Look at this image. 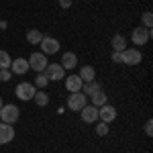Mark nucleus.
<instances>
[{
    "instance_id": "nucleus-6",
    "label": "nucleus",
    "mask_w": 153,
    "mask_h": 153,
    "mask_svg": "<svg viewBox=\"0 0 153 153\" xmlns=\"http://www.w3.org/2000/svg\"><path fill=\"white\" fill-rule=\"evenodd\" d=\"M149 39H151V29H145V27H137V29H133V35H131L133 45H147Z\"/></svg>"
},
{
    "instance_id": "nucleus-8",
    "label": "nucleus",
    "mask_w": 153,
    "mask_h": 153,
    "mask_svg": "<svg viewBox=\"0 0 153 153\" xmlns=\"http://www.w3.org/2000/svg\"><path fill=\"white\" fill-rule=\"evenodd\" d=\"M117 118V108L112 104H102L100 108H98V120H102V123H106V125H110L112 120Z\"/></svg>"
},
{
    "instance_id": "nucleus-19",
    "label": "nucleus",
    "mask_w": 153,
    "mask_h": 153,
    "mask_svg": "<svg viewBox=\"0 0 153 153\" xmlns=\"http://www.w3.org/2000/svg\"><path fill=\"white\" fill-rule=\"evenodd\" d=\"M98 90H102V86H100V84L96 82V80H92V82H86V84L82 86V92H84L86 96H92V94H96Z\"/></svg>"
},
{
    "instance_id": "nucleus-11",
    "label": "nucleus",
    "mask_w": 153,
    "mask_h": 153,
    "mask_svg": "<svg viewBox=\"0 0 153 153\" xmlns=\"http://www.w3.org/2000/svg\"><path fill=\"white\" fill-rule=\"evenodd\" d=\"M80 114H82V120L84 123H88V125H94L96 120H98V108L94 104H86L80 110Z\"/></svg>"
},
{
    "instance_id": "nucleus-28",
    "label": "nucleus",
    "mask_w": 153,
    "mask_h": 153,
    "mask_svg": "<svg viewBox=\"0 0 153 153\" xmlns=\"http://www.w3.org/2000/svg\"><path fill=\"white\" fill-rule=\"evenodd\" d=\"M59 6H61V8H70L71 0H59Z\"/></svg>"
},
{
    "instance_id": "nucleus-10",
    "label": "nucleus",
    "mask_w": 153,
    "mask_h": 153,
    "mask_svg": "<svg viewBox=\"0 0 153 153\" xmlns=\"http://www.w3.org/2000/svg\"><path fill=\"white\" fill-rule=\"evenodd\" d=\"M65 80V90L68 92H82V86H84V82H82V78L78 76V74H71V76H65L63 78Z\"/></svg>"
},
{
    "instance_id": "nucleus-15",
    "label": "nucleus",
    "mask_w": 153,
    "mask_h": 153,
    "mask_svg": "<svg viewBox=\"0 0 153 153\" xmlns=\"http://www.w3.org/2000/svg\"><path fill=\"white\" fill-rule=\"evenodd\" d=\"M78 76L82 78V82H84V84H86V82H92V80L96 78V70L92 68V65H82Z\"/></svg>"
},
{
    "instance_id": "nucleus-20",
    "label": "nucleus",
    "mask_w": 153,
    "mask_h": 153,
    "mask_svg": "<svg viewBox=\"0 0 153 153\" xmlns=\"http://www.w3.org/2000/svg\"><path fill=\"white\" fill-rule=\"evenodd\" d=\"M43 37H45V35H43V33H41L39 29H31V31L27 33V41H29L31 45H39Z\"/></svg>"
},
{
    "instance_id": "nucleus-9",
    "label": "nucleus",
    "mask_w": 153,
    "mask_h": 153,
    "mask_svg": "<svg viewBox=\"0 0 153 153\" xmlns=\"http://www.w3.org/2000/svg\"><path fill=\"white\" fill-rule=\"evenodd\" d=\"M41 53H45V55H53V53H57L59 51V41L57 39H53V37H43L41 39Z\"/></svg>"
},
{
    "instance_id": "nucleus-18",
    "label": "nucleus",
    "mask_w": 153,
    "mask_h": 153,
    "mask_svg": "<svg viewBox=\"0 0 153 153\" xmlns=\"http://www.w3.org/2000/svg\"><path fill=\"white\" fill-rule=\"evenodd\" d=\"M90 98H92V104H94L96 108H100L102 104H106V102H108V94H106L104 90H98V92H96V94H92Z\"/></svg>"
},
{
    "instance_id": "nucleus-2",
    "label": "nucleus",
    "mask_w": 153,
    "mask_h": 153,
    "mask_svg": "<svg viewBox=\"0 0 153 153\" xmlns=\"http://www.w3.org/2000/svg\"><path fill=\"white\" fill-rule=\"evenodd\" d=\"M120 61L127 65H139L143 61V53L137 47H127L125 51H120Z\"/></svg>"
},
{
    "instance_id": "nucleus-5",
    "label": "nucleus",
    "mask_w": 153,
    "mask_h": 153,
    "mask_svg": "<svg viewBox=\"0 0 153 153\" xmlns=\"http://www.w3.org/2000/svg\"><path fill=\"white\" fill-rule=\"evenodd\" d=\"M86 104H88V96L84 94V92H71V94L68 96V108L74 110V112H76V110L80 112Z\"/></svg>"
},
{
    "instance_id": "nucleus-3",
    "label": "nucleus",
    "mask_w": 153,
    "mask_h": 153,
    "mask_svg": "<svg viewBox=\"0 0 153 153\" xmlns=\"http://www.w3.org/2000/svg\"><path fill=\"white\" fill-rule=\"evenodd\" d=\"M35 92H37V88H35V84H31V82H21L16 88H14V94H16V98H19V100H23V102H27V100H33Z\"/></svg>"
},
{
    "instance_id": "nucleus-1",
    "label": "nucleus",
    "mask_w": 153,
    "mask_h": 153,
    "mask_svg": "<svg viewBox=\"0 0 153 153\" xmlns=\"http://www.w3.org/2000/svg\"><path fill=\"white\" fill-rule=\"evenodd\" d=\"M21 117V110L19 106L14 104H2L0 108V123H8V125H14Z\"/></svg>"
},
{
    "instance_id": "nucleus-4",
    "label": "nucleus",
    "mask_w": 153,
    "mask_h": 153,
    "mask_svg": "<svg viewBox=\"0 0 153 153\" xmlns=\"http://www.w3.org/2000/svg\"><path fill=\"white\" fill-rule=\"evenodd\" d=\"M49 59L45 53H41V51H37V53H33L31 57H29V70H35L37 74H43V70L47 68Z\"/></svg>"
},
{
    "instance_id": "nucleus-16",
    "label": "nucleus",
    "mask_w": 153,
    "mask_h": 153,
    "mask_svg": "<svg viewBox=\"0 0 153 153\" xmlns=\"http://www.w3.org/2000/svg\"><path fill=\"white\" fill-rule=\"evenodd\" d=\"M110 45H112V51H125V45H127V39H125V35H114L112 39H110Z\"/></svg>"
},
{
    "instance_id": "nucleus-7",
    "label": "nucleus",
    "mask_w": 153,
    "mask_h": 153,
    "mask_svg": "<svg viewBox=\"0 0 153 153\" xmlns=\"http://www.w3.org/2000/svg\"><path fill=\"white\" fill-rule=\"evenodd\" d=\"M43 74L47 76L49 82H59L65 78V70L59 65V63H47V68L43 70Z\"/></svg>"
},
{
    "instance_id": "nucleus-14",
    "label": "nucleus",
    "mask_w": 153,
    "mask_h": 153,
    "mask_svg": "<svg viewBox=\"0 0 153 153\" xmlns=\"http://www.w3.org/2000/svg\"><path fill=\"white\" fill-rule=\"evenodd\" d=\"M63 70H74L76 65H78V55L74 53V51H65L63 55H61V63H59Z\"/></svg>"
},
{
    "instance_id": "nucleus-23",
    "label": "nucleus",
    "mask_w": 153,
    "mask_h": 153,
    "mask_svg": "<svg viewBox=\"0 0 153 153\" xmlns=\"http://www.w3.org/2000/svg\"><path fill=\"white\" fill-rule=\"evenodd\" d=\"M94 131H96V135H98V137H106V135H108V125L100 120V123L96 125V129H94Z\"/></svg>"
},
{
    "instance_id": "nucleus-22",
    "label": "nucleus",
    "mask_w": 153,
    "mask_h": 153,
    "mask_svg": "<svg viewBox=\"0 0 153 153\" xmlns=\"http://www.w3.org/2000/svg\"><path fill=\"white\" fill-rule=\"evenodd\" d=\"M47 84H49V80H47V76H45V74H39V76L35 78V88L45 90V88H47Z\"/></svg>"
},
{
    "instance_id": "nucleus-30",
    "label": "nucleus",
    "mask_w": 153,
    "mask_h": 153,
    "mask_svg": "<svg viewBox=\"0 0 153 153\" xmlns=\"http://www.w3.org/2000/svg\"><path fill=\"white\" fill-rule=\"evenodd\" d=\"M127 153H133V151H127Z\"/></svg>"
},
{
    "instance_id": "nucleus-26",
    "label": "nucleus",
    "mask_w": 153,
    "mask_h": 153,
    "mask_svg": "<svg viewBox=\"0 0 153 153\" xmlns=\"http://www.w3.org/2000/svg\"><path fill=\"white\" fill-rule=\"evenodd\" d=\"M145 133H147L149 137H151V135H153V120H151V118H149V120L145 123Z\"/></svg>"
},
{
    "instance_id": "nucleus-13",
    "label": "nucleus",
    "mask_w": 153,
    "mask_h": 153,
    "mask_svg": "<svg viewBox=\"0 0 153 153\" xmlns=\"http://www.w3.org/2000/svg\"><path fill=\"white\" fill-rule=\"evenodd\" d=\"M10 71L12 74H16V76H25L27 71H29V61L25 57H16V59H12V63H10Z\"/></svg>"
},
{
    "instance_id": "nucleus-17",
    "label": "nucleus",
    "mask_w": 153,
    "mask_h": 153,
    "mask_svg": "<svg viewBox=\"0 0 153 153\" xmlns=\"http://www.w3.org/2000/svg\"><path fill=\"white\" fill-rule=\"evenodd\" d=\"M33 100H35V104H37V106L45 108V106L49 104V94L45 92V90H37L35 96H33Z\"/></svg>"
},
{
    "instance_id": "nucleus-25",
    "label": "nucleus",
    "mask_w": 153,
    "mask_h": 153,
    "mask_svg": "<svg viewBox=\"0 0 153 153\" xmlns=\"http://www.w3.org/2000/svg\"><path fill=\"white\" fill-rule=\"evenodd\" d=\"M10 78H12V71L10 70H0V80H2V82H8Z\"/></svg>"
},
{
    "instance_id": "nucleus-27",
    "label": "nucleus",
    "mask_w": 153,
    "mask_h": 153,
    "mask_svg": "<svg viewBox=\"0 0 153 153\" xmlns=\"http://www.w3.org/2000/svg\"><path fill=\"white\" fill-rule=\"evenodd\" d=\"M112 61H114V63H123V61H120V53H118V51H112Z\"/></svg>"
},
{
    "instance_id": "nucleus-24",
    "label": "nucleus",
    "mask_w": 153,
    "mask_h": 153,
    "mask_svg": "<svg viewBox=\"0 0 153 153\" xmlns=\"http://www.w3.org/2000/svg\"><path fill=\"white\" fill-rule=\"evenodd\" d=\"M143 27H145V29H151L153 27V14L151 12H145V14H143Z\"/></svg>"
},
{
    "instance_id": "nucleus-12",
    "label": "nucleus",
    "mask_w": 153,
    "mask_h": 153,
    "mask_svg": "<svg viewBox=\"0 0 153 153\" xmlns=\"http://www.w3.org/2000/svg\"><path fill=\"white\" fill-rule=\"evenodd\" d=\"M14 139V127L8 123H0V145H6Z\"/></svg>"
},
{
    "instance_id": "nucleus-29",
    "label": "nucleus",
    "mask_w": 153,
    "mask_h": 153,
    "mask_svg": "<svg viewBox=\"0 0 153 153\" xmlns=\"http://www.w3.org/2000/svg\"><path fill=\"white\" fill-rule=\"evenodd\" d=\"M2 104H4V102H2V98H0V108H2Z\"/></svg>"
},
{
    "instance_id": "nucleus-21",
    "label": "nucleus",
    "mask_w": 153,
    "mask_h": 153,
    "mask_svg": "<svg viewBox=\"0 0 153 153\" xmlns=\"http://www.w3.org/2000/svg\"><path fill=\"white\" fill-rule=\"evenodd\" d=\"M10 63H12L10 55L4 49H0V70H10Z\"/></svg>"
}]
</instances>
